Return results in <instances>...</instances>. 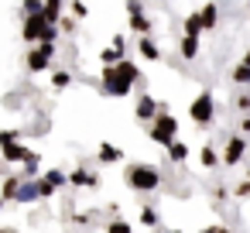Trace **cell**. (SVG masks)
Masks as SVG:
<instances>
[{
  "instance_id": "obj_20",
  "label": "cell",
  "mask_w": 250,
  "mask_h": 233,
  "mask_svg": "<svg viewBox=\"0 0 250 233\" xmlns=\"http://www.w3.org/2000/svg\"><path fill=\"white\" fill-rule=\"evenodd\" d=\"M100 161H106V165H113V161H120L124 158V151L120 148H113V144H100V154H96Z\"/></svg>"
},
{
  "instance_id": "obj_21",
  "label": "cell",
  "mask_w": 250,
  "mask_h": 233,
  "mask_svg": "<svg viewBox=\"0 0 250 233\" xmlns=\"http://www.w3.org/2000/svg\"><path fill=\"white\" fill-rule=\"evenodd\" d=\"M229 79H233L236 86H250V65H247V62H240V65L229 72Z\"/></svg>"
},
{
  "instance_id": "obj_3",
  "label": "cell",
  "mask_w": 250,
  "mask_h": 233,
  "mask_svg": "<svg viewBox=\"0 0 250 233\" xmlns=\"http://www.w3.org/2000/svg\"><path fill=\"white\" fill-rule=\"evenodd\" d=\"M100 86H103V93H106V96H127L134 83H130L117 65H103V83H100Z\"/></svg>"
},
{
  "instance_id": "obj_7",
  "label": "cell",
  "mask_w": 250,
  "mask_h": 233,
  "mask_svg": "<svg viewBox=\"0 0 250 233\" xmlns=\"http://www.w3.org/2000/svg\"><path fill=\"white\" fill-rule=\"evenodd\" d=\"M69 178H65V171H59V168H48L42 178H38V192H42V199H52L62 185H65Z\"/></svg>"
},
{
  "instance_id": "obj_24",
  "label": "cell",
  "mask_w": 250,
  "mask_h": 233,
  "mask_svg": "<svg viewBox=\"0 0 250 233\" xmlns=\"http://www.w3.org/2000/svg\"><path fill=\"white\" fill-rule=\"evenodd\" d=\"M185 35H195V38L202 35V21H199V14H188V18H185Z\"/></svg>"
},
{
  "instance_id": "obj_26",
  "label": "cell",
  "mask_w": 250,
  "mask_h": 233,
  "mask_svg": "<svg viewBox=\"0 0 250 233\" xmlns=\"http://www.w3.org/2000/svg\"><path fill=\"white\" fill-rule=\"evenodd\" d=\"M21 127H11V130H0V148H4V144H14V141H21Z\"/></svg>"
},
{
  "instance_id": "obj_39",
  "label": "cell",
  "mask_w": 250,
  "mask_h": 233,
  "mask_svg": "<svg viewBox=\"0 0 250 233\" xmlns=\"http://www.w3.org/2000/svg\"><path fill=\"white\" fill-rule=\"evenodd\" d=\"M243 62H247V65H250V52H247V55H243Z\"/></svg>"
},
{
  "instance_id": "obj_28",
  "label": "cell",
  "mask_w": 250,
  "mask_h": 233,
  "mask_svg": "<svg viewBox=\"0 0 250 233\" xmlns=\"http://www.w3.org/2000/svg\"><path fill=\"white\" fill-rule=\"evenodd\" d=\"M141 223H144V226H158V212H154V206H144V209H141Z\"/></svg>"
},
{
  "instance_id": "obj_35",
  "label": "cell",
  "mask_w": 250,
  "mask_h": 233,
  "mask_svg": "<svg viewBox=\"0 0 250 233\" xmlns=\"http://www.w3.org/2000/svg\"><path fill=\"white\" fill-rule=\"evenodd\" d=\"M72 14H76V18H86V14H89L83 0H72Z\"/></svg>"
},
{
  "instance_id": "obj_16",
  "label": "cell",
  "mask_w": 250,
  "mask_h": 233,
  "mask_svg": "<svg viewBox=\"0 0 250 233\" xmlns=\"http://www.w3.org/2000/svg\"><path fill=\"white\" fill-rule=\"evenodd\" d=\"M178 52H182L185 62H192V59L199 55V38H195V35H185V38L178 42Z\"/></svg>"
},
{
  "instance_id": "obj_38",
  "label": "cell",
  "mask_w": 250,
  "mask_h": 233,
  "mask_svg": "<svg viewBox=\"0 0 250 233\" xmlns=\"http://www.w3.org/2000/svg\"><path fill=\"white\" fill-rule=\"evenodd\" d=\"M4 171H7V161H4V158H0V175H4Z\"/></svg>"
},
{
  "instance_id": "obj_17",
  "label": "cell",
  "mask_w": 250,
  "mask_h": 233,
  "mask_svg": "<svg viewBox=\"0 0 250 233\" xmlns=\"http://www.w3.org/2000/svg\"><path fill=\"white\" fill-rule=\"evenodd\" d=\"M42 14L48 18V24H59V21H62V0H45Z\"/></svg>"
},
{
  "instance_id": "obj_27",
  "label": "cell",
  "mask_w": 250,
  "mask_h": 233,
  "mask_svg": "<svg viewBox=\"0 0 250 233\" xmlns=\"http://www.w3.org/2000/svg\"><path fill=\"white\" fill-rule=\"evenodd\" d=\"M219 161H223V158L216 154V148H202V165H206V168H216Z\"/></svg>"
},
{
  "instance_id": "obj_19",
  "label": "cell",
  "mask_w": 250,
  "mask_h": 233,
  "mask_svg": "<svg viewBox=\"0 0 250 233\" xmlns=\"http://www.w3.org/2000/svg\"><path fill=\"white\" fill-rule=\"evenodd\" d=\"M168 158H171V161H175V165H182V161H185V158H188V148H185V144H182V141H178V137H175V141H171V144H168Z\"/></svg>"
},
{
  "instance_id": "obj_15",
  "label": "cell",
  "mask_w": 250,
  "mask_h": 233,
  "mask_svg": "<svg viewBox=\"0 0 250 233\" xmlns=\"http://www.w3.org/2000/svg\"><path fill=\"white\" fill-rule=\"evenodd\" d=\"M137 52H141L147 62H158V59H161V48H158V45H154L147 35H141V42H137Z\"/></svg>"
},
{
  "instance_id": "obj_25",
  "label": "cell",
  "mask_w": 250,
  "mask_h": 233,
  "mask_svg": "<svg viewBox=\"0 0 250 233\" xmlns=\"http://www.w3.org/2000/svg\"><path fill=\"white\" fill-rule=\"evenodd\" d=\"M120 59H124V55H120V52H117V48H113V45H110V48H103V52H100V62H103V65H117V62H120Z\"/></svg>"
},
{
  "instance_id": "obj_5",
  "label": "cell",
  "mask_w": 250,
  "mask_h": 233,
  "mask_svg": "<svg viewBox=\"0 0 250 233\" xmlns=\"http://www.w3.org/2000/svg\"><path fill=\"white\" fill-rule=\"evenodd\" d=\"M188 117H192L199 127H209L212 117H216V100H212V93H199V96L192 100V106H188Z\"/></svg>"
},
{
  "instance_id": "obj_14",
  "label": "cell",
  "mask_w": 250,
  "mask_h": 233,
  "mask_svg": "<svg viewBox=\"0 0 250 233\" xmlns=\"http://www.w3.org/2000/svg\"><path fill=\"white\" fill-rule=\"evenodd\" d=\"M199 21H202V31H212V28L219 24V7H216V4H206V7L199 11Z\"/></svg>"
},
{
  "instance_id": "obj_13",
  "label": "cell",
  "mask_w": 250,
  "mask_h": 233,
  "mask_svg": "<svg viewBox=\"0 0 250 233\" xmlns=\"http://www.w3.org/2000/svg\"><path fill=\"white\" fill-rule=\"evenodd\" d=\"M35 199H42V192H38V182H31V178H21V189H18V199H14V202H35Z\"/></svg>"
},
{
  "instance_id": "obj_1",
  "label": "cell",
  "mask_w": 250,
  "mask_h": 233,
  "mask_svg": "<svg viewBox=\"0 0 250 233\" xmlns=\"http://www.w3.org/2000/svg\"><path fill=\"white\" fill-rule=\"evenodd\" d=\"M124 178H127V185H130L134 192H154V189L161 185V171H158L154 165H127Z\"/></svg>"
},
{
  "instance_id": "obj_23",
  "label": "cell",
  "mask_w": 250,
  "mask_h": 233,
  "mask_svg": "<svg viewBox=\"0 0 250 233\" xmlns=\"http://www.w3.org/2000/svg\"><path fill=\"white\" fill-rule=\"evenodd\" d=\"M38 165H42V154H35V151H31V154L24 158V165H21V175H24V178H31V175L38 171Z\"/></svg>"
},
{
  "instance_id": "obj_40",
  "label": "cell",
  "mask_w": 250,
  "mask_h": 233,
  "mask_svg": "<svg viewBox=\"0 0 250 233\" xmlns=\"http://www.w3.org/2000/svg\"><path fill=\"white\" fill-rule=\"evenodd\" d=\"M0 206H4V199H0Z\"/></svg>"
},
{
  "instance_id": "obj_36",
  "label": "cell",
  "mask_w": 250,
  "mask_h": 233,
  "mask_svg": "<svg viewBox=\"0 0 250 233\" xmlns=\"http://www.w3.org/2000/svg\"><path fill=\"white\" fill-rule=\"evenodd\" d=\"M240 130H243V134H250V113H247V117L240 120Z\"/></svg>"
},
{
  "instance_id": "obj_6",
  "label": "cell",
  "mask_w": 250,
  "mask_h": 233,
  "mask_svg": "<svg viewBox=\"0 0 250 233\" xmlns=\"http://www.w3.org/2000/svg\"><path fill=\"white\" fill-rule=\"evenodd\" d=\"M48 31V18L45 14H24V24H21V38L28 45H38Z\"/></svg>"
},
{
  "instance_id": "obj_18",
  "label": "cell",
  "mask_w": 250,
  "mask_h": 233,
  "mask_svg": "<svg viewBox=\"0 0 250 233\" xmlns=\"http://www.w3.org/2000/svg\"><path fill=\"white\" fill-rule=\"evenodd\" d=\"M130 31L134 35H151V18L147 14H130Z\"/></svg>"
},
{
  "instance_id": "obj_11",
  "label": "cell",
  "mask_w": 250,
  "mask_h": 233,
  "mask_svg": "<svg viewBox=\"0 0 250 233\" xmlns=\"http://www.w3.org/2000/svg\"><path fill=\"white\" fill-rule=\"evenodd\" d=\"M69 182H72L76 189H93V185H96L100 178H96V171H93V168H86V165H79V168H76V171L69 175Z\"/></svg>"
},
{
  "instance_id": "obj_10",
  "label": "cell",
  "mask_w": 250,
  "mask_h": 233,
  "mask_svg": "<svg viewBox=\"0 0 250 233\" xmlns=\"http://www.w3.org/2000/svg\"><path fill=\"white\" fill-rule=\"evenodd\" d=\"M28 154H31V151H28L24 144H18V141H14V144H4V148H0V158H4L7 165H24V158H28Z\"/></svg>"
},
{
  "instance_id": "obj_33",
  "label": "cell",
  "mask_w": 250,
  "mask_h": 233,
  "mask_svg": "<svg viewBox=\"0 0 250 233\" xmlns=\"http://www.w3.org/2000/svg\"><path fill=\"white\" fill-rule=\"evenodd\" d=\"M110 45H113V48H117L120 55H127V38H124V35H117V38H113Z\"/></svg>"
},
{
  "instance_id": "obj_4",
  "label": "cell",
  "mask_w": 250,
  "mask_h": 233,
  "mask_svg": "<svg viewBox=\"0 0 250 233\" xmlns=\"http://www.w3.org/2000/svg\"><path fill=\"white\" fill-rule=\"evenodd\" d=\"M52 59H55V45H52V42H38V45L28 52L24 65H28V72H48Z\"/></svg>"
},
{
  "instance_id": "obj_37",
  "label": "cell",
  "mask_w": 250,
  "mask_h": 233,
  "mask_svg": "<svg viewBox=\"0 0 250 233\" xmlns=\"http://www.w3.org/2000/svg\"><path fill=\"white\" fill-rule=\"evenodd\" d=\"M202 233H229L226 226H209V230H202Z\"/></svg>"
},
{
  "instance_id": "obj_31",
  "label": "cell",
  "mask_w": 250,
  "mask_h": 233,
  "mask_svg": "<svg viewBox=\"0 0 250 233\" xmlns=\"http://www.w3.org/2000/svg\"><path fill=\"white\" fill-rule=\"evenodd\" d=\"M76 21H79V18H62V21H59V31L72 35V31H76Z\"/></svg>"
},
{
  "instance_id": "obj_12",
  "label": "cell",
  "mask_w": 250,
  "mask_h": 233,
  "mask_svg": "<svg viewBox=\"0 0 250 233\" xmlns=\"http://www.w3.org/2000/svg\"><path fill=\"white\" fill-rule=\"evenodd\" d=\"M21 178H24V175H4V185H0V199H4V202H14V199H18Z\"/></svg>"
},
{
  "instance_id": "obj_2",
  "label": "cell",
  "mask_w": 250,
  "mask_h": 233,
  "mask_svg": "<svg viewBox=\"0 0 250 233\" xmlns=\"http://www.w3.org/2000/svg\"><path fill=\"white\" fill-rule=\"evenodd\" d=\"M147 137H151L154 144L168 148V144L178 137V120H175L171 113H158V117L151 120V127H147Z\"/></svg>"
},
{
  "instance_id": "obj_22",
  "label": "cell",
  "mask_w": 250,
  "mask_h": 233,
  "mask_svg": "<svg viewBox=\"0 0 250 233\" xmlns=\"http://www.w3.org/2000/svg\"><path fill=\"white\" fill-rule=\"evenodd\" d=\"M52 86H55V89L72 86V72H69V69H55V72H52Z\"/></svg>"
},
{
  "instance_id": "obj_9",
  "label": "cell",
  "mask_w": 250,
  "mask_h": 233,
  "mask_svg": "<svg viewBox=\"0 0 250 233\" xmlns=\"http://www.w3.org/2000/svg\"><path fill=\"white\" fill-rule=\"evenodd\" d=\"M243 154H247V141H243L240 134H233V137L226 141V148H223L219 158H223L226 165H236V161H243Z\"/></svg>"
},
{
  "instance_id": "obj_8",
  "label": "cell",
  "mask_w": 250,
  "mask_h": 233,
  "mask_svg": "<svg viewBox=\"0 0 250 233\" xmlns=\"http://www.w3.org/2000/svg\"><path fill=\"white\" fill-rule=\"evenodd\" d=\"M134 113H137V120H141V124H151V120L161 113V103H158L154 96H147V93H144V96H137V106H134Z\"/></svg>"
},
{
  "instance_id": "obj_29",
  "label": "cell",
  "mask_w": 250,
  "mask_h": 233,
  "mask_svg": "<svg viewBox=\"0 0 250 233\" xmlns=\"http://www.w3.org/2000/svg\"><path fill=\"white\" fill-rule=\"evenodd\" d=\"M42 7H45V0H24V4H21L24 14H42Z\"/></svg>"
},
{
  "instance_id": "obj_32",
  "label": "cell",
  "mask_w": 250,
  "mask_h": 233,
  "mask_svg": "<svg viewBox=\"0 0 250 233\" xmlns=\"http://www.w3.org/2000/svg\"><path fill=\"white\" fill-rule=\"evenodd\" d=\"M233 103H236V110H243V113H250V93H240V96H236Z\"/></svg>"
},
{
  "instance_id": "obj_34",
  "label": "cell",
  "mask_w": 250,
  "mask_h": 233,
  "mask_svg": "<svg viewBox=\"0 0 250 233\" xmlns=\"http://www.w3.org/2000/svg\"><path fill=\"white\" fill-rule=\"evenodd\" d=\"M127 14H144V4L141 0H127Z\"/></svg>"
},
{
  "instance_id": "obj_30",
  "label": "cell",
  "mask_w": 250,
  "mask_h": 233,
  "mask_svg": "<svg viewBox=\"0 0 250 233\" xmlns=\"http://www.w3.org/2000/svg\"><path fill=\"white\" fill-rule=\"evenodd\" d=\"M106 233H130V223H124V219H113V223L106 226Z\"/></svg>"
}]
</instances>
